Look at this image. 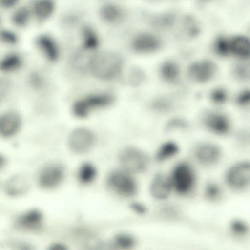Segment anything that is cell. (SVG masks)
I'll use <instances>...</instances> for the list:
<instances>
[{
	"mask_svg": "<svg viewBox=\"0 0 250 250\" xmlns=\"http://www.w3.org/2000/svg\"><path fill=\"white\" fill-rule=\"evenodd\" d=\"M123 60L117 53L110 51L99 52L91 57L88 67L93 75L103 80H110L120 72Z\"/></svg>",
	"mask_w": 250,
	"mask_h": 250,
	"instance_id": "cell-1",
	"label": "cell"
},
{
	"mask_svg": "<svg viewBox=\"0 0 250 250\" xmlns=\"http://www.w3.org/2000/svg\"><path fill=\"white\" fill-rule=\"evenodd\" d=\"M169 176L172 189L179 194L187 195L193 189L195 175L189 164L185 162L178 163L173 168Z\"/></svg>",
	"mask_w": 250,
	"mask_h": 250,
	"instance_id": "cell-2",
	"label": "cell"
},
{
	"mask_svg": "<svg viewBox=\"0 0 250 250\" xmlns=\"http://www.w3.org/2000/svg\"><path fill=\"white\" fill-rule=\"evenodd\" d=\"M119 161L124 170L129 173H141L146 170L149 164L148 155L135 147H127L119 155Z\"/></svg>",
	"mask_w": 250,
	"mask_h": 250,
	"instance_id": "cell-3",
	"label": "cell"
},
{
	"mask_svg": "<svg viewBox=\"0 0 250 250\" xmlns=\"http://www.w3.org/2000/svg\"><path fill=\"white\" fill-rule=\"evenodd\" d=\"M107 185L116 193L124 197L134 196L137 191V185L130 173L125 170H115L107 178Z\"/></svg>",
	"mask_w": 250,
	"mask_h": 250,
	"instance_id": "cell-4",
	"label": "cell"
},
{
	"mask_svg": "<svg viewBox=\"0 0 250 250\" xmlns=\"http://www.w3.org/2000/svg\"><path fill=\"white\" fill-rule=\"evenodd\" d=\"M113 101L114 97L109 94L92 95L76 101L73 104L72 111L76 117L85 118L93 110L106 107Z\"/></svg>",
	"mask_w": 250,
	"mask_h": 250,
	"instance_id": "cell-5",
	"label": "cell"
},
{
	"mask_svg": "<svg viewBox=\"0 0 250 250\" xmlns=\"http://www.w3.org/2000/svg\"><path fill=\"white\" fill-rule=\"evenodd\" d=\"M225 181L231 189L241 191L249 187L250 165L246 161L239 162L230 167L225 175Z\"/></svg>",
	"mask_w": 250,
	"mask_h": 250,
	"instance_id": "cell-6",
	"label": "cell"
},
{
	"mask_svg": "<svg viewBox=\"0 0 250 250\" xmlns=\"http://www.w3.org/2000/svg\"><path fill=\"white\" fill-rule=\"evenodd\" d=\"M64 175L63 167L59 164L45 165L39 171L36 176L38 186L43 189H52L62 181Z\"/></svg>",
	"mask_w": 250,
	"mask_h": 250,
	"instance_id": "cell-7",
	"label": "cell"
},
{
	"mask_svg": "<svg viewBox=\"0 0 250 250\" xmlns=\"http://www.w3.org/2000/svg\"><path fill=\"white\" fill-rule=\"evenodd\" d=\"M95 136L90 129L79 127L70 134L68 144L71 150L77 154H83L89 150L94 145Z\"/></svg>",
	"mask_w": 250,
	"mask_h": 250,
	"instance_id": "cell-8",
	"label": "cell"
},
{
	"mask_svg": "<svg viewBox=\"0 0 250 250\" xmlns=\"http://www.w3.org/2000/svg\"><path fill=\"white\" fill-rule=\"evenodd\" d=\"M22 126L21 116L16 111L10 110L0 115V138L11 139L21 131Z\"/></svg>",
	"mask_w": 250,
	"mask_h": 250,
	"instance_id": "cell-9",
	"label": "cell"
},
{
	"mask_svg": "<svg viewBox=\"0 0 250 250\" xmlns=\"http://www.w3.org/2000/svg\"><path fill=\"white\" fill-rule=\"evenodd\" d=\"M197 162L204 166H211L217 163L221 157L220 148L211 143H203L198 145L193 152Z\"/></svg>",
	"mask_w": 250,
	"mask_h": 250,
	"instance_id": "cell-10",
	"label": "cell"
},
{
	"mask_svg": "<svg viewBox=\"0 0 250 250\" xmlns=\"http://www.w3.org/2000/svg\"><path fill=\"white\" fill-rule=\"evenodd\" d=\"M202 122L208 130L218 135L226 134L230 128L228 117L219 112H210L206 114Z\"/></svg>",
	"mask_w": 250,
	"mask_h": 250,
	"instance_id": "cell-11",
	"label": "cell"
},
{
	"mask_svg": "<svg viewBox=\"0 0 250 250\" xmlns=\"http://www.w3.org/2000/svg\"><path fill=\"white\" fill-rule=\"evenodd\" d=\"M216 71V66L213 62L203 60L191 64L188 70V74L193 81L203 83L211 79Z\"/></svg>",
	"mask_w": 250,
	"mask_h": 250,
	"instance_id": "cell-12",
	"label": "cell"
},
{
	"mask_svg": "<svg viewBox=\"0 0 250 250\" xmlns=\"http://www.w3.org/2000/svg\"><path fill=\"white\" fill-rule=\"evenodd\" d=\"M172 189L170 176L162 173L155 175L150 185L151 195L158 200L167 198Z\"/></svg>",
	"mask_w": 250,
	"mask_h": 250,
	"instance_id": "cell-13",
	"label": "cell"
},
{
	"mask_svg": "<svg viewBox=\"0 0 250 250\" xmlns=\"http://www.w3.org/2000/svg\"><path fill=\"white\" fill-rule=\"evenodd\" d=\"M132 46L137 51L150 52L157 50L160 41L156 36L149 33H142L137 36L133 41Z\"/></svg>",
	"mask_w": 250,
	"mask_h": 250,
	"instance_id": "cell-14",
	"label": "cell"
},
{
	"mask_svg": "<svg viewBox=\"0 0 250 250\" xmlns=\"http://www.w3.org/2000/svg\"><path fill=\"white\" fill-rule=\"evenodd\" d=\"M3 188L6 193L11 196H20L25 193L29 187L27 179L21 175H15L5 181Z\"/></svg>",
	"mask_w": 250,
	"mask_h": 250,
	"instance_id": "cell-15",
	"label": "cell"
},
{
	"mask_svg": "<svg viewBox=\"0 0 250 250\" xmlns=\"http://www.w3.org/2000/svg\"><path fill=\"white\" fill-rule=\"evenodd\" d=\"M42 222V213L36 209L31 210L21 216L17 220L18 225L23 229L36 230L41 227Z\"/></svg>",
	"mask_w": 250,
	"mask_h": 250,
	"instance_id": "cell-16",
	"label": "cell"
},
{
	"mask_svg": "<svg viewBox=\"0 0 250 250\" xmlns=\"http://www.w3.org/2000/svg\"><path fill=\"white\" fill-rule=\"evenodd\" d=\"M229 51L242 58L250 55V42L248 38L242 35L236 36L229 41Z\"/></svg>",
	"mask_w": 250,
	"mask_h": 250,
	"instance_id": "cell-17",
	"label": "cell"
},
{
	"mask_svg": "<svg viewBox=\"0 0 250 250\" xmlns=\"http://www.w3.org/2000/svg\"><path fill=\"white\" fill-rule=\"evenodd\" d=\"M101 18L109 23H116L121 21L124 16L122 9L118 6L111 3L103 5L100 10Z\"/></svg>",
	"mask_w": 250,
	"mask_h": 250,
	"instance_id": "cell-18",
	"label": "cell"
},
{
	"mask_svg": "<svg viewBox=\"0 0 250 250\" xmlns=\"http://www.w3.org/2000/svg\"><path fill=\"white\" fill-rule=\"evenodd\" d=\"M38 46L48 59L56 61L59 55L58 47L54 40L47 35H42L37 40Z\"/></svg>",
	"mask_w": 250,
	"mask_h": 250,
	"instance_id": "cell-19",
	"label": "cell"
},
{
	"mask_svg": "<svg viewBox=\"0 0 250 250\" xmlns=\"http://www.w3.org/2000/svg\"><path fill=\"white\" fill-rule=\"evenodd\" d=\"M177 144L173 141H167L162 144L157 150L156 159L158 162H163L172 158L179 152Z\"/></svg>",
	"mask_w": 250,
	"mask_h": 250,
	"instance_id": "cell-20",
	"label": "cell"
},
{
	"mask_svg": "<svg viewBox=\"0 0 250 250\" xmlns=\"http://www.w3.org/2000/svg\"><path fill=\"white\" fill-rule=\"evenodd\" d=\"M97 175L95 166L90 163H84L80 167L78 171V178L83 184H88L93 182Z\"/></svg>",
	"mask_w": 250,
	"mask_h": 250,
	"instance_id": "cell-21",
	"label": "cell"
},
{
	"mask_svg": "<svg viewBox=\"0 0 250 250\" xmlns=\"http://www.w3.org/2000/svg\"><path fill=\"white\" fill-rule=\"evenodd\" d=\"M54 8V4L50 0H40L34 4V9L35 15L41 20H44L49 17Z\"/></svg>",
	"mask_w": 250,
	"mask_h": 250,
	"instance_id": "cell-22",
	"label": "cell"
},
{
	"mask_svg": "<svg viewBox=\"0 0 250 250\" xmlns=\"http://www.w3.org/2000/svg\"><path fill=\"white\" fill-rule=\"evenodd\" d=\"M21 60L16 54H12L7 55L0 62V69L3 71H11L21 66Z\"/></svg>",
	"mask_w": 250,
	"mask_h": 250,
	"instance_id": "cell-23",
	"label": "cell"
},
{
	"mask_svg": "<svg viewBox=\"0 0 250 250\" xmlns=\"http://www.w3.org/2000/svg\"><path fill=\"white\" fill-rule=\"evenodd\" d=\"M161 72L163 78L167 81H173L178 75L179 68L175 62L167 61L162 65Z\"/></svg>",
	"mask_w": 250,
	"mask_h": 250,
	"instance_id": "cell-24",
	"label": "cell"
},
{
	"mask_svg": "<svg viewBox=\"0 0 250 250\" xmlns=\"http://www.w3.org/2000/svg\"><path fill=\"white\" fill-rule=\"evenodd\" d=\"M114 242L115 245L120 249L128 250L134 246L135 241L131 235L121 233L116 235Z\"/></svg>",
	"mask_w": 250,
	"mask_h": 250,
	"instance_id": "cell-25",
	"label": "cell"
},
{
	"mask_svg": "<svg viewBox=\"0 0 250 250\" xmlns=\"http://www.w3.org/2000/svg\"><path fill=\"white\" fill-rule=\"evenodd\" d=\"M84 46L87 49L95 48L98 44V40L95 32L89 27L83 29Z\"/></svg>",
	"mask_w": 250,
	"mask_h": 250,
	"instance_id": "cell-26",
	"label": "cell"
},
{
	"mask_svg": "<svg viewBox=\"0 0 250 250\" xmlns=\"http://www.w3.org/2000/svg\"><path fill=\"white\" fill-rule=\"evenodd\" d=\"M221 188L216 183L209 182L205 187L204 195L208 200H217L221 197Z\"/></svg>",
	"mask_w": 250,
	"mask_h": 250,
	"instance_id": "cell-27",
	"label": "cell"
},
{
	"mask_svg": "<svg viewBox=\"0 0 250 250\" xmlns=\"http://www.w3.org/2000/svg\"><path fill=\"white\" fill-rule=\"evenodd\" d=\"M30 15V11L27 7H21L15 11L13 14V22L18 26H24L27 23Z\"/></svg>",
	"mask_w": 250,
	"mask_h": 250,
	"instance_id": "cell-28",
	"label": "cell"
},
{
	"mask_svg": "<svg viewBox=\"0 0 250 250\" xmlns=\"http://www.w3.org/2000/svg\"><path fill=\"white\" fill-rule=\"evenodd\" d=\"M188 126L187 121L180 118H174L170 120L166 125L167 130L177 129H185Z\"/></svg>",
	"mask_w": 250,
	"mask_h": 250,
	"instance_id": "cell-29",
	"label": "cell"
},
{
	"mask_svg": "<svg viewBox=\"0 0 250 250\" xmlns=\"http://www.w3.org/2000/svg\"><path fill=\"white\" fill-rule=\"evenodd\" d=\"M216 49L221 55H226L229 51V41L224 37L219 38L216 42Z\"/></svg>",
	"mask_w": 250,
	"mask_h": 250,
	"instance_id": "cell-30",
	"label": "cell"
},
{
	"mask_svg": "<svg viewBox=\"0 0 250 250\" xmlns=\"http://www.w3.org/2000/svg\"><path fill=\"white\" fill-rule=\"evenodd\" d=\"M232 231L238 234H243L248 231V228L246 223L239 220H235L231 224Z\"/></svg>",
	"mask_w": 250,
	"mask_h": 250,
	"instance_id": "cell-31",
	"label": "cell"
},
{
	"mask_svg": "<svg viewBox=\"0 0 250 250\" xmlns=\"http://www.w3.org/2000/svg\"><path fill=\"white\" fill-rule=\"evenodd\" d=\"M0 39L8 43L14 44L17 41L16 35L12 32L8 30H3L0 32Z\"/></svg>",
	"mask_w": 250,
	"mask_h": 250,
	"instance_id": "cell-32",
	"label": "cell"
},
{
	"mask_svg": "<svg viewBox=\"0 0 250 250\" xmlns=\"http://www.w3.org/2000/svg\"><path fill=\"white\" fill-rule=\"evenodd\" d=\"M211 99L213 102L217 104H222L226 100V92L222 89H216L211 94Z\"/></svg>",
	"mask_w": 250,
	"mask_h": 250,
	"instance_id": "cell-33",
	"label": "cell"
},
{
	"mask_svg": "<svg viewBox=\"0 0 250 250\" xmlns=\"http://www.w3.org/2000/svg\"><path fill=\"white\" fill-rule=\"evenodd\" d=\"M9 87V82L5 79L0 78V102L4 98Z\"/></svg>",
	"mask_w": 250,
	"mask_h": 250,
	"instance_id": "cell-34",
	"label": "cell"
},
{
	"mask_svg": "<svg viewBox=\"0 0 250 250\" xmlns=\"http://www.w3.org/2000/svg\"><path fill=\"white\" fill-rule=\"evenodd\" d=\"M130 207L135 212L140 214H145L147 211L144 205L138 202L131 203Z\"/></svg>",
	"mask_w": 250,
	"mask_h": 250,
	"instance_id": "cell-35",
	"label": "cell"
},
{
	"mask_svg": "<svg viewBox=\"0 0 250 250\" xmlns=\"http://www.w3.org/2000/svg\"><path fill=\"white\" fill-rule=\"evenodd\" d=\"M237 101L241 105L248 104L250 101V92L248 91L242 92L237 98Z\"/></svg>",
	"mask_w": 250,
	"mask_h": 250,
	"instance_id": "cell-36",
	"label": "cell"
},
{
	"mask_svg": "<svg viewBox=\"0 0 250 250\" xmlns=\"http://www.w3.org/2000/svg\"><path fill=\"white\" fill-rule=\"evenodd\" d=\"M31 82L33 85L36 88L40 87L42 84V79L40 76L36 74L32 75Z\"/></svg>",
	"mask_w": 250,
	"mask_h": 250,
	"instance_id": "cell-37",
	"label": "cell"
},
{
	"mask_svg": "<svg viewBox=\"0 0 250 250\" xmlns=\"http://www.w3.org/2000/svg\"><path fill=\"white\" fill-rule=\"evenodd\" d=\"M47 250H68V248L63 244L55 243L51 245Z\"/></svg>",
	"mask_w": 250,
	"mask_h": 250,
	"instance_id": "cell-38",
	"label": "cell"
},
{
	"mask_svg": "<svg viewBox=\"0 0 250 250\" xmlns=\"http://www.w3.org/2000/svg\"><path fill=\"white\" fill-rule=\"evenodd\" d=\"M17 1L16 0H1L0 5L3 7H10L14 5Z\"/></svg>",
	"mask_w": 250,
	"mask_h": 250,
	"instance_id": "cell-39",
	"label": "cell"
},
{
	"mask_svg": "<svg viewBox=\"0 0 250 250\" xmlns=\"http://www.w3.org/2000/svg\"><path fill=\"white\" fill-rule=\"evenodd\" d=\"M7 164V160L6 157L0 153V171L3 170L6 167Z\"/></svg>",
	"mask_w": 250,
	"mask_h": 250,
	"instance_id": "cell-40",
	"label": "cell"
},
{
	"mask_svg": "<svg viewBox=\"0 0 250 250\" xmlns=\"http://www.w3.org/2000/svg\"><path fill=\"white\" fill-rule=\"evenodd\" d=\"M21 250H31L30 247L27 245H23L21 249Z\"/></svg>",
	"mask_w": 250,
	"mask_h": 250,
	"instance_id": "cell-41",
	"label": "cell"
}]
</instances>
